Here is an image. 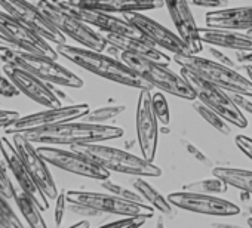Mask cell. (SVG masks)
I'll return each instance as SVG.
<instances>
[{"label":"cell","instance_id":"13","mask_svg":"<svg viewBox=\"0 0 252 228\" xmlns=\"http://www.w3.org/2000/svg\"><path fill=\"white\" fill-rule=\"evenodd\" d=\"M168 200L172 206L199 213V215H209V216H234L240 213V207L227 200L217 197L215 194H203V193H193V191H175L168 196Z\"/></svg>","mask_w":252,"mask_h":228},{"label":"cell","instance_id":"47","mask_svg":"<svg viewBox=\"0 0 252 228\" xmlns=\"http://www.w3.org/2000/svg\"><path fill=\"white\" fill-rule=\"evenodd\" d=\"M71 227H91V222L89 221H80V222L73 224Z\"/></svg>","mask_w":252,"mask_h":228},{"label":"cell","instance_id":"31","mask_svg":"<svg viewBox=\"0 0 252 228\" xmlns=\"http://www.w3.org/2000/svg\"><path fill=\"white\" fill-rule=\"evenodd\" d=\"M101 187H102L105 191L113 193V194H116V196H119V197H122V199L132 200V201H138V203H147V201L144 200V197H143L137 190L132 191V190L126 188V187H123V185H120V184H116V182L110 181V178L101 181Z\"/></svg>","mask_w":252,"mask_h":228},{"label":"cell","instance_id":"18","mask_svg":"<svg viewBox=\"0 0 252 228\" xmlns=\"http://www.w3.org/2000/svg\"><path fill=\"white\" fill-rule=\"evenodd\" d=\"M12 137H14L12 142H14L17 151L20 153L21 159L24 160L27 169L33 175V178L37 182V185L40 187V190L46 194V197L49 200H55L58 197L60 191H58L55 179H54V176L48 168L49 163L40 156V153L37 151L34 144L26 135L17 134Z\"/></svg>","mask_w":252,"mask_h":228},{"label":"cell","instance_id":"8","mask_svg":"<svg viewBox=\"0 0 252 228\" xmlns=\"http://www.w3.org/2000/svg\"><path fill=\"white\" fill-rule=\"evenodd\" d=\"M180 70H181V76L189 82V85L196 92V96L199 101H202L203 104L211 107L214 111L221 114L230 125L239 129H245L248 126L245 113H242V110L234 104L228 90L205 80L203 77L197 76L189 68L180 67Z\"/></svg>","mask_w":252,"mask_h":228},{"label":"cell","instance_id":"2","mask_svg":"<svg viewBox=\"0 0 252 228\" xmlns=\"http://www.w3.org/2000/svg\"><path fill=\"white\" fill-rule=\"evenodd\" d=\"M125 131L113 125L89 123V122H65L54 125L49 128L36 129L26 132V135L33 144L40 145H77V144H92L104 142L110 140L122 138Z\"/></svg>","mask_w":252,"mask_h":228},{"label":"cell","instance_id":"43","mask_svg":"<svg viewBox=\"0 0 252 228\" xmlns=\"http://www.w3.org/2000/svg\"><path fill=\"white\" fill-rule=\"evenodd\" d=\"M189 3H191L193 6H199V8L217 9L224 5V0H189Z\"/></svg>","mask_w":252,"mask_h":228},{"label":"cell","instance_id":"11","mask_svg":"<svg viewBox=\"0 0 252 228\" xmlns=\"http://www.w3.org/2000/svg\"><path fill=\"white\" fill-rule=\"evenodd\" d=\"M37 151L51 166H55L61 171L96 181L110 178V171L73 148L64 150L58 145H40L37 147Z\"/></svg>","mask_w":252,"mask_h":228},{"label":"cell","instance_id":"28","mask_svg":"<svg viewBox=\"0 0 252 228\" xmlns=\"http://www.w3.org/2000/svg\"><path fill=\"white\" fill-rule=\"evenodd\" d=\"M191 102H193V108L196 110V113L203 120H206L215 131H218L222 135H228L231 132V129L228 126V122L221 116V114H218L217 111H214L211 107H208L206 104H203L199 99H194Z\"/></svg>","mask_w":252,"mask_h":228},{"label":"cell","instance_id":"22","mask_svg":"<svg viewBox=\"0 0 252 228\" xmlns=\"http://www.w3.org/2000/svg\"><path fill=\"white\" fill-rule=\"evenodd\" d=\"M82 8L96 9L110 14L144 12L165 6V0H73Z\"/></svg>","mask_w":252,"mask_h":228},{"label":"cell","instance_id":"16","mask_svg":"<svg viewBox=\"0 0 252 228\" xmlns=\"http://www.w3.org/2000/svg\"><path fill=\"white\" fill-rule=\"evenodd\" d=\"M3 71L11 77V80L20 89V92L24 93L29 99H32L43 107L63 105L61 99L58 96L60 92L55 90L52 86H49L48 82H45L43 79L30 73L29 70H26L17 64L6 62V64H3Z\"/></svg>","mask_w":252,"mask_h":228},{"label":"cell","instance_id":"24","mask_svg":"<svg viewBox=\"0 0 252 228\" xmlns=\"http://www.w3.org/2000/svg\"><path fill=\"white\" fill-rule=\"evenodd\" d=\"M205 24L208 27L230 28L237 31L252 30V6L211 11L205 15Z\"/></svg>","mask_w":252,"mask_h":228},{"label":"cell","instance_id":"46","mask_svg":"<svg viewBox=\"0 0 252 228\" xmlns=\"http://www.w3.org/2000/svg\"><path fill=\"white\" fill-rule=\"evenodd\" d=\"M8 48H14V46L3 37L2 33H0V49H8Z\"/></svg>","mask_w":252,"mask_h":228},{"label":"cell","instance_id":"27","mask_svg":"<svg viewBox=\"0 0 252 228\" xmlns=\"http://www.w3.org/2000/svg\"><path fill=\"white\" fill-rule=\"evenodd\" d=\"M212 175L224 179L230 187H234L240 191H248L252 194V171L218 166L212 169Z\"/></svg>","mask_w":252,"mask_h":228},{"label":"cell","instance_id":"36","mask_svg":"<svg viewBox=\"0 0 252 228\" xmlns=\"http://www.w3.org/2000/svg\"><path fill=\"white\" fill-rule=\"evenodd\" d=\"M0 193L6 199H14V193H15V187L12 181L9 179L6 168L2 162H0Z\"/></svg>","mask_w":252,"mask_h":228},{"label":"cell","instance_id":"41","mask_svg":"<svg viewBox=\"0 0 252 228\" xmlns=\"http://www.w3.org/2000/svg\"><path fill=\"white\" fill-rule=\"evenodd\" d=\"M20 117V114L14 110H3L0 108V129L8 128L11 123H14Z\"/></svg>","mask_w":252,"mask_h":228},{"label":"cell","instance_id":"40","mask_svg":"<svg viewBox=\"0 0 252 228\" xmlns=\"http://www.w3.org/2000/svg\"><path fill=\"white\" fill-rule=\"evenodd\" d=\"M208 51H209L211 57L214 58V61H217V62H220V64H224V65H228V67L237 70V65H239V64H236L234 61H231V58L227 57V55H225L224 52H221L220 49H215V46H211Z\"/></svg>","mask_w":252,"mask_h":228},{"label":"cell","instance_id":"4","mask_svg":"<svg viewBox=\"0 0 252 228\" xmlns=\"http://www.w3.org/2000/svg\"><path fill=\"white\" fill-rule=\"evenodd\" d=\"M71 148L91 157L94 162H96L110 172H119L143 178H156L162 175V169L153 162L120 148L102 145L99 142L77 144L71 145Z\"/></svg>","mask_w":252,"mask_h":228},{"label":"cell","instance_id":"21","mask_svg":"<svg viewBox=\"0 0 252 228\" xmlns=\"http://www.w3.org/2000/svg\"><path fill=\"white\" fill-rule=\"evenodd\" d=\"M101 34L107 40L108 45L116 46L120 51L138 54V55L152 58L160 64H166V65H169V62L172 61L168 57V54L158 49V46L155 43H152L143 34H131V36L129 34H113V33H101Z\"/></svg>","mask_w":252,"mask_h":228},{"label":"cell","instance_id":"1","mask_svg":"<svg viewBox=\"0 0 252 228\" xmlns=\"http://www.w3.org/2000/svg\"><path fill=\"white\" fill-rule=\"evenodd\" d=\"M57 52L60 57L65 58L67 61L76 64L77 67L99 76L102 79H107L110 82L137 87V89H149L153 90L155 87L146 82L137 71H134L129 65H126L122 59L114 58L111 55H105L99 51L88 49V48H77L67 43L57 45Z\"/></svg>","mask_w":252,"mask_h":228},{"label":"cell","instance_id":"26","mask_svg":"<svg viewBox=\"0 0 252 228\" xmlns=\"http://www.w3.org/2000/svg\"><path fill=\"white\" fill-rule=\"evenodd\" d=\"M132 187L144 197V200L152 206L155 207L156 210H159L160 213L163 215H174V210H172V203L165 199L155 187H152L146 179H143V176H137L134 181H132Z\"/></svg>","mask_w":252,"mask_h":228},{"label":"cell","instance_id":"6","mask_svg":"<svg viewBox=\"0 0 252 228\" xmlns=\"http://www.w3.org/2000/svg\"><path fill=\"white\" fill-rule=\"evenodd\" d=\"M172 61L228 92L243 93L252 98V83L236 68L220 64L214 59L202 58L197 54H175Z\"/></svg>","mask_w":252,"mask_h":228},{"label":"cell","instance_id":"3","mask_svg":"<svg viewBox=\"0 0 252 228\" xmlns=\"http://www.w3.org/2000/svg\"><path fill=\"white\" fill-rule=\"evenodd\" d=\"M108 48L111 54H116L119 59H122L126 65H129L134 71H137L153 87L165 93H169L172 96L187 99V101L197 99L196 92L189 85V82L181 76V73L178 74L172 71L166 64H160L152 58H147L138 54L120 51L111 45H108Z\"/></svg>","mask_w":252,"mask_h":228},{"label":"cell","instance_id":"49","mask_svg":"<svg viewBox=\"0 0 252 228\" xmlns=\"http://www.w3.org/2000/svg\"><path fill=\"white\" fill-rule=\"evenodd\" d=\"M246 33H248V34H249V36H251V37H252V30H248V31H246Z\"/></svg>","mask_w":252,"mask_h":228},{"label":"cell","instance_id":"33","mask_svg":"<svg viewBox=\"0 0 252 228\" xmlns=\"http://www.w3.org/2000/svg\"><path fill=\"white\" fill-rule=\"evenodd\" d=\"M152 102H153V110L158 116V120L162 125L168 126L171 122V114H169V104H168L165 95L162 92L152 93Z\"/></svg>","mask_w":252,"mask_h":228},{"label":"cell","instance_id":"44","mask_svg":"<svg viewBox=\"0 0 252 228\" xmlns=\"http://www.w3.org/2000/svg\"><path fill=\"white\" fill-rule=\"evenodd\" d=\"M237 64H252V48L245 51H234Z\"/></svg>","mask_w":252,"mask_h":228},{"label":"cell","instance_id":"42","mask_svg":"<svg viewBox=\"0 0 252 228\" xmlns=\"http://www.w3.org/2000/svg\"><path fill=\"white\" fill-rule=\"evenodd\" d=\"M183 145H184V148H186V151L190 154V156H193L197 162H200V163H203V165H206V166H211V162H209V159L196 147V145H193L191 142H189V141H184L183 142Z\"/></svg>","mask_w":252,"mask_h":228},{"label":"cell","instance_id":"48","mask_svg":"<svg viewBox=\"0 0 252 228\" xmlns=\"http://www.w3.org/2000/svg\"><path fill=\"white\" fill-rule=\"evenodd\" d=\"M246 222H248V225H249V227H252V218H249V219H248Z\"/></svg>","mask_w":252,"mask_h":228},{"label":"cell","instance_id":"23","mask_svg":"<svg viewBox=\"0 0 252 228\" xmlns=\"http://www.w3.org/2000/svg\"><path fill=\"white\" fill-rule=\"evenodd\" d=\"M199 34L203 43L215 48H225L231 51H245L252 48V37L248 33H240L230 28L199 27Z\"/></svg>","mask_w":252,"mask_h":228},{"label":"cell","instance_id":"7","mask_svg":"<svg viewBox=\"0 0 252 228\" xmlns=\"http://www.w3.org/2000/svg\"><path fill=\"white\" fill-rule=\"evenodd\" d=\"M37 6L65 37L73 39L74 42L88 49L99 52L108 48L107 40L98 30L92 28L89 24H86L74 14L67 11L64 6H61L58 0H37Z\"/></svg>","mask_w":252,"mask_h":228},{"label":"cell","instance_id":"19","mask_svg":"<svg viewBox=\"0 0 252 228\" xmlns=\"http://www.w3.org/2000/svg\"><path fill=\"white\" fill-rule=\"evenodd\" d=\"M0 153H2L6 168L12 172L20 188H23L27 194H30L36 200V203L42 207L43 212L48 210L51 200L46 197V194L40 190V187L34 181L33 175L30 173L24 160L20 156V153L17 151L14 142H11L6 137L0 138Z\"/></svg>","mask_w":252,"mask_h":228},{"label":"cell","instance_id":"29","mask_svg":"<svg viewBox=\"0 0 252 228\" xmlns=\"http://www.w3.org/2000/svg\"><path fill=\"white\" fill-rule=\"evenodd\" d=\"M228 187L230 185L224 179L214 175V178L189 182V184L183 185V190L193 191V193H203V194H221V193H227Z\"/></svg>","mask_w":252,"mask_h":228},{"label":"cell","instance_id":"9","mask_svg":"<svg viewBox=\"0 0 252 228\" xmlns=\"http://www.w3.org/2000/svg\"><path fill=\"white\" fill-rule=\"evenodd\" d=\"M67 201L89 206L101 213L111 215H144L153 218L156 209L147 203H138L132 200L122 199L113 193H95L80 190H65Z\"/></svg>","mask_w":252,"mask_h":228},{"label":"cell","instance_id":"50","mask_svg":"<svg viewBox=\"0 0 252 228\" xmlns=\"http://www.w3.org/2000/svg\"><path fill=\"white\" fill-rule=\"evenodd\" d=\"M251 210H252V209H251Z\"/></svg>","mask_w":252,"mask_h":228},{"label":"cell","instance_id":"39","mask_svg":"<svg viewBox=\"0 0 252 228\" xmlns=\"http://www.w3.org/2000/svg\"><path fill=\"white\" fill-rule=\"evenodd\" d=\"M234 142H236V147L248 157L252 160V138L249 137H245V135H237L234 138Z\"/></svg>","mask_w":252,"mask_h":228},{"label":"cell","instance_id":"14","mask_svg":"<svg viewBox=\"0 0 252 228\" xmlns=\"http://www.w3.org/2000/svg\"><path fill=\"white\" fill-rule=\"evenodd\" d=\"M0 8L6 11L9 15L29 26L46 40L54 45H63L65 42V36L51 23V20L43 14V11L27 0H0Z\"/></svg>","mask_w":252,"mask_h":228},{"label":"cell","instance_id":"37","mask_svg":"<svg viewBox=\"0 0 252 228\" xmlns=\"http://www.w3.org/2000/svg\"><path fill=\"white\" fill-rule=\"evenodd\" d=\"M67 210V196H65V190L61 191L58 194V197L55 199V210H54V221L55 225L60 227L64 221V215Z\"/></svg>","mask_w":252,"mask_h":228},{"label":"cell","instance_id":"38","mask_svg":"<svg viewBox=\"0 0 252 228\" xmlns=\"http://www.w3.org/2000/svg\"><path fill=\"white\" fill-rule=\"evenodd\" d=\"M234 104L242 110V113H248L252 116V101L249 99L248 95H243V93H236V92H230Z\"/></svg>","mask_w":252,"mask_h":228},{"label":"cell","instance_id":"32","mask_svg":"<svg viewBox=\"0 0 252 228\" xmlns=\"http://www.w3.org/2000/svg\"><path fill=\"white\" fill-rule=\"evenodd\" d=\"M9 199H6L2 193H0V225L2 227H11V228H18L23 227V222L8 203Z\"/></svg>","mask_w":252,"mask_h":228},{"label":"cell","instance_id":"45","mask_svg":"<svg viewBox=\"0 0 252 228\" xmlns=\"http://www.w3.org/2000/svg\"><path fill=\"white\" fill-rule=\"evenodd\" d=\"M237 70L239 71H243L245 73V77L252 83V65L251 64H242V65L239 64L237 65Z\"/></svg>","mask_w":252,"mask_h":228},{"label":"cell","instance_id":"30","mask_svg":"<svg viewBox=\"0 0 252 228\" xmlns=\"http://www.w3.org/2000/svg\"><path fill=\"white\" fill-rule=\"evenodd\" d=\"M126 107L125 105H105V107H98L95 110H89L86 116H83L80 120L89 122V123H101L107 125V122L116 119L120 116L122 113H125Z\"/></svg>","mask_w":252,"mask_h":228},{"label":"cell","instance_id":"20","mask_svg":"<svg viewBox=\"0 0 252 228\" xmlns=\"http://www.w3.org/2000/svg\"><path fill=\"white\" fill-rule=\"evenodd\" d=\"M165 6L168 8V12L180 37L189 45L193 54H199L203 49V42L189 6V0H165Z\"/></svg>","mask_w":252,"mask_h":228},{"label":"cell","instance_id":"25","mask_svg":"<svg viewBox=\"0 0 252 228\" xmlns=\"http://www.w3.org/2000/svg\"><path fill=\"white\" fill-rule=\"evenodd\" d=\"M14 200L29 227H34V228L46 227V221L43 219V215H42L43 210L30 194H27L23 188H15Z\"/></svg>","mask_w":252,"mask_h":228},{"label":"cell","instance_id":"35","mask_svg":"<svg viewBox=\"0 0 252 228\" xmlns=\"http://www.w3.org/2000/svg\"><path fill=\"white\" fill-rule=\"evenodd\" d=\"M149 218L144 215H125L120 219H116L113 222H107L105 227H141L146 224Z\"/></svg>","mask_w":252,"mask_h":228},{"label":"cell","instance_id":"12","mask_svg":"<svg viewBox=\"0 0 252 228\" xmlns=\"http://www.w3.org/2000/svg\"><path fill=\"white\" fill-rule=\"evenodd\" d=\"M0 33L3 37L20 51L45 55L54 59H58V52L51 46V42L40 36L37 31L23 24L6 11H0Z\"/></svg>","mask_w":252,"mask_h":228},{"label":"cell","instance_id":"5","mask_svg":"<svg viewBox=\"0 0 252 228\" xmlns=\"http://www.w3.org/2000/svg\"><path fill=\"white\" fill-rule=\"evenodd\" d=\"M6 62L17 64L51 85L74 87V89H80L85 85L77 74H74L73 71L57 62V59L45 55L26 52L15 48L0 49V64H6Z\"/></svg>","mask_w":252,"mask_h":228},{"label":"cell","instance_id":"10","mask_svg":"<svg viewBox=\"0 0 252 228\" xmlns=\"http://www.w3.org/2000/svg\"><path fill=\"white\" fill-rule=\"evenodd\" d=\"M91 107L88 104H71V105H60V107H46V110L20 116L14 123L5 128L8 135L26 134L42 128H49L54 125L80 120L83 116L89 113Z\"/></svg>","mask_w":252,"mask_h":228},{"label":"cell","instance_id":"15","mask_svg":"<svg viewBox=\"0 0 252 228\" xmlns=\"http://www.w3.org/2000/svg\"><path fill=\"white\" fill-rule=\"evenodd\" d=\"M137 140L141 156L155 160L159 142V120L153 110L152 90L141 89L137 102Z\"/></svg>","mask_w":252,"mask_h":228},{"label":"cell","instance_id":"34","mask_svg":"<svg viewBox=\"0 0 252 228\" xmlns=\"http://www.w3.org/2000/svg\"><path fill=\"white\" fill-rule=\"evenodd\" d=\"M21 92L20 89L15 86V83L11 80V77L0 70V96H3V98H15L18 96Z\"/></svg>","mask_w":252,"mask_h":228},{"label":"cell","instance_id":"17","mask_svg":"<svg viewBox=\"0 0 252 228\" xmlns=\"http://www.w3.org/2000/svg\"><path fill=\"white\" fill-rule=\"evenodd\" d=\"M126 21H129L134 27L138 28V31L147 37L152 43H155L158 48L166 49L169 52L186 55V54H193L189 45L180 37L178 33L171 31L160 23L152 20L150 17L144 15L143 12H126L122 14Z\"/></svg>","mask_w":252,"mask_h":228}]
</instances>
